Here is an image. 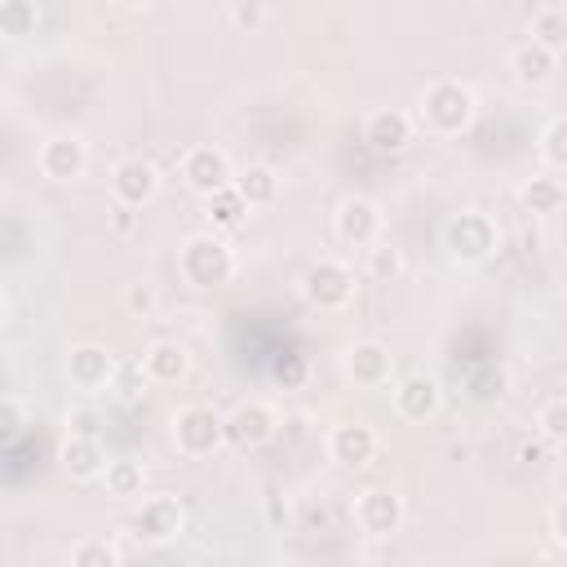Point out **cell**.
Wrapping results in <instances>:
<instances>
[{"instance_id":"6da1fadb","label":"cell","mask_w":567,"mask_h":567,"mask_svg":"<svg viewBox=\"0 0 567 567\" xmlns=\"http://www.w3.org/2000/svg\"><path fill=\"white\" fill-rule=\"evenodd\" d=\"M412 115H416V128H425L430 137H461L478 120V93L456 75H439L416 93Z\"/></svg>"},{"instance_id":"7a4b0ae2","label":"cell","mask_w":567,"mask_h":567,"mask_svg":"<svg viewBox=\"0 0 567 567\" xmlns=\"http://www.w3.org/2000/svg\"><path fill=\"white\" fill-rule=\"evenodd\" d=\"M239 261H235V248L226 244L221 230H195L177 244V275L182 284H190L195 292H217L235 279Z\"/></svg>"},{"instance_id":"3957f363","label":"cell","mask_w":567,"mask_h":567,"mask_svg":"<svg viewBox=\"0 0 567 567\" xmlns=\"http://www.w3.org/2000/svg\"><path fill=\"white\" fill-rule=\"evenodd\" d=\"M439 244H443L452 266H487L496 257V248H501V226L483 208H461V213H452L443 221Z\"/></svg>"},{"instance_id":"277c9868","label":"cell","mask_w":567,"mask_h":567,"mask_svg":"<svg viewBox=\"0 0 567 567\" xmlns=\"http://www.w3.org/2000/svg\"><path fill=\"white\" fill-rule=\"evenodd\" d=\"M168 443L177 447V456L186 461H208L217 456L230 439H226V412H217L213 403H182L168 416Z\"/></svg>"},{"instance_id":"5b68a950","label":"cell","mask_w":567,"mask_h":567,"mask_svg":"<svg viewBox=\"0 0 567 567\" xmlns=\"http://www.w3.org/2000/svg\"><path fill=\"white\" fill-rule=\"evenodd\" d=\"M301 297L315 306V310H346L359 292V279H354V266L341 261V257H319L301 270L297 279Z\"/></svg>"},{"instance_id":"8992f818","label":"cell","mask_w":567,"mask_h":567,"mask_svg":"<svg viewBox=\"0 0 567 567\" xmlns=\"http://www.w3.org/2000/svg\"><path fill=\"white\" fill-rule=\"evenodd\" d=\"M62 372H66V385L84 399H97L106 390H115V377H120V359L102 346V341H75L62 359Z\"/></svg>"},{"instance_id":"52a82bcc","label":"cell","mask_w":567,"mask_h":567,"mask_svg":"<svg viewBox=\"0 0 567 567\" xmlns=\"http://www.w3.org/2000/svg\"><path fill=\"white\" fill-rule=\"evenodd\" d=\"M35 173L44 182H53V186L80 182L89 173V142L80 133H71V128L40 137V146H35Z\"/></svg>"},{"instance_id":"ba28073f","label":"cell","mask_w":567,"mask_h":567,"mask_svg":"<svg viewBox=\"0 0 567 567\" xmlns=\"http://www.w3.org/2000/svg\"><path fill=\"white\" fill-rule=\"evenodd\" d=\"M350 518H354V532L368 536V540H390L403 518H408V505L394 487H363L354 492L350 501Z\"/></svg>"},{"instance_id":"9c48e42d","label":"cell","mask_w":567,"mask_h":567,"mask_svg":"<svg viewBox=\"0 0 567 567\" xmlns=\"http://www.w3.org/2000/svg\"><path fill=\"white\" fill-rule=\"evenodd\" d=\"M182 532H186V505L173 492H155V496H142L137 501V509H133V536L142 545L159 549V545H173Z\"/></svg>"},{"instance_id":"30bf717a","label":"cell","mask_w":567,"mask_h":567,"mask_svg":"<svg viewBox=\"0 0 567 567\" xmlns=\"http://www.w3.org/2000/svg\"><path fill=\"white\" fill-rule=\"evenodd\" d=\"M332 230H337L341 244H350V248H368V244L381 239V230H385V213H381V204H377L372 195L350 190V195H341L337 208H332Z\"/></svg>"},{"instance_id":"8fae6325","label":"cell","mask_w":567,"mask_h":567,"mask_svg":"<svg viewBox=\"0 0 567 567\" xmlns=\"http://www.w3.org/2000/svg\"><path fill=\"white\" fill-rule=\"evenodd\" d=\"M390 403H394L399 421L425 425L443 412V381L430 377V372H403V377L390 381Z\"/></svg>"},{"instance_id":"7c38bea8","label":"cell","mask_w":567,"mask_h":567,"mask_svg":"<svg viewBox=\"0 0 567 567\" xmlns=\"http://www.w3.org/2000/svg\"><path fill=\"white\" fill-rule=\"evenodd\" d=\"M177 173H182V182H186L199 199H208L213 190H221V186L235 182V164H230V155H226L221 146H213V142H195V146H186L182 159H177Z\"/></svg>"},{"instance_id":"4fadbf2b","label":"cell","mask_w":567,"mask_h":567,"mask_svg":"<svg viewBox=\"0 0 567 567\" xmlns=\"http://www.w3.org/2000/svg\"><path fill=\"white\" fill-rule=\"evenodd\" d=\"M341 377L359 390H381L394 381V354L385 341L377 337H363V341H350L341 350Z\"/></svg>"},{"instance_id":"5bb4252c","label":"cell","mask_w":567,"mask_h":567,"mask_svg":"<svg viewBox=\"0 0 567 567\" xmlns=\"http://www.w3.org/2000/svg\"><path fill=\"white\" fill-rule=\"evenodd\" d=\"M279 434V408L266 403V399H239L230 412H226V439L244 452H257L266 447L270 439Z\"/></svg>"},{"instance_id":"9a60e30c","label":"cell","mask_w":567,"mask_h":567,"mask_svg":"<svg viewBox=\"0 0 567 567\" xmlns=\"http://www.w3.org/2000/svg\"><path fill=\"white\" fill-rule=\"evenodd\" d=\"M159 168L146 159V155H120L115 164H111V177H106V186H111V199L115 204H133V208H146L155 195H159Z\"/></svg>"},{"instance_id":"2e32d148","label":"cell","mask_w":567,"mask_h":567,"mask_svg":"<svg viewBox=\"0 0 567 567\" xmlns=\"http://www.w3.org/2000/svg\"><path fill=\"white\" fill-rule=\"evenodd\" d=\"M106 465H111V456H106V447H102L97 434H89V430H66L62 434V443H58V470L71 483H102Z\"/></svg>"},{"instance_id":"e0dca14e","label":"cell","mask_w":567,"mask_h":567,"mask_svg":"<svg viewBox=\"0 0 567 567\" xmlns=\"http://www.w3.org/2000/svg\"><path fill=\"white\" fill-rule=\"evenodd\" d=\"M377 447H381V434H377V425H368V421H341V425H332L328 439H323L328 461L341 465V470H363L368 461H377Z\"/></svg>"},{"instance_id":"ac0fdd59","label":"cell","mask_w":567,"mask_h":567,"mask_svg":"<svg viewBox=\"0 0 567 567\" xmlns=\"http://www.w3.org/2000/svg\"><path fill=\"white\" fill-rule=\"evenodd\" d=\"M363 142L377 155H403L416 142V115L403 106H377L363 120Z\"/></svg>"},{"instance_id":"d6986e66","label":"cell","mask_w":567,"mask_h":567,"mask_svg":"<svg viewBox=\"0 0 567 567\" xmlns=\"http://www.w3.org/2000/svg\"><path fill=\"white\" fill-rule=\"evenodd\" d=\"M558 58L563 53H554L536 40H523V44L509 49V75H514L518 89H549L558 80Z\"/></svg>"},{"instance_id":"ffe728a7","label":"cell","mask_w":567,"mask_h":567,"mask_svg":"<svg viewBox=\"0 0 567 567\" xmlns=\"http://www.w3.org/2000/svg\"><path fill=\"white\" fill-rule=\"evenodd\" d=\"M518 204H523V213H532V217H554V213L567 208V182H563L554 168H540V173L523 177Z\"/></svg>"},{"instance_id":"44dd1931","label":"cell","mask_w":567,"mask_h":567,"mask_svg":"<svg viewBox=\"0 0 567 567\" xmlns=\"http://www.w3.org/2000/svg\"><path fill=\"white\" fill-rule=\"evenodd\" d=\"M142 368L151 372L155 385H182L190 377V350L182 341H173V337H159V341H151L142 350Z\"/></svg>"},{"instance_id":"7402d4cb","label":"cell","mask_w":567,"mask_h":567,"mask_svg":"<svg viewBox=\"0 0 567 567\" xmlns=\"http://www.w3.org/2000/svg\"><path fill=\"white\" fill-rule=\"evenodd\" d=\"M248 213H252V204L239 195V186L230 182V186H221V190H213L208 199H204V217H208V226L213 230H239L244 221H248Z\"/></svg>"},{"instance_id":"603a6c76","label":"cell","mask_w":567,"mask_h":567,"mask_svg":"<svg viewBox=\"0 0 567 567\" xmlns=\"http://www.w3.org/2000/svg\"><path fill=\"white\" fill-rule=\"evenodd\" d=\"M102 487L115 501H142L146 496V465L133 461V456H111V465L102 474Z\"/></svg>"},{"instance_id":"cb8c5ba5","label":"cell","mask_w":567,"mask_h":567,"mask_svg":"<svg viewBox=\"0 0 567 567\" xmlns=\"http://www.w3.org/2000/svg\"><path fill=\"white\" fill-rule=\"evenodd\" d=\"M235 186H239V195H244L252 208H266V204H275V195H279V173H275V164L252 159V164L235 168Z\"/></svg>"},{"instance_id":"d4e9b609","label":"cell","mask_w":567,"mask_h":567,"mask_svg":"<svg viewBox=\"0 0 567 567\" xmlns=\"http://www.w3.org/2000/svg\"><path fill=\"white\" fill-rule=\"evenodd\" d=\"M527 40L554 49V53H567V9H549V4H536L532 9V22H527Z\"/></svg>"},{"instance_id":"484cf974","label":"cell","mask_w":567,"mask_h":567,"mask_svg":"<svg viewBox=\"0 0 567 567\" xmlns=\"http://www.w3.org/2000/svg\"><path fill=\"white\" fill-rule=\"evenodd\" d=\"M363 270H368V279H377V284H394V279L408 270L403 248H394L390 239L368 244V248H363Z\"/></svg>"},{"instance_id":"4316f807","label":"cell","mask_w":567,"mask_h":567,"mask_svg":"<svg viewBox=\"0 0 567 567\" xmlns=\"http://www.w3.org/2000/svg\"><path fill=\"white\" fill-rule=\"evenodd\" d=\"M505 390H509V372H505L501 363H474V368L465 372V394H470L474 403H496Z\"/></svg>"},{"instance_id":"83f0119b","label":"cell","mask_w":567,"mask_h":567,"mask_svg":"<svg viewBox=\"0 0 567 567\" xmlns=\"http://www.w3.org/2000/svg\"><path fill=\"white\" fill-rule=\"evenodd\" d=\"M40 27V4L35 0H0V31L4 40H27Z\"/></svg>"},{"instance_id":"f1b7e54d","label":"cell","mask_w":567,"mask_h":567,"mask_svg":"<svg viewBox=\"0 0 567 567\" xmlns=\"http://www.w3.org/2000/svg\"><path fill=\"white\" fill-rule=\"evenodd\" d=\"M536 151H540V164H545V168L567 173V115L545 120V128H540V137H536Z\"/></svg>"},{"instance_id":"f546056e","label":"cell","mask_w":567,"mask_h":567,"mask_svg":"<svg viewBox=\"0 0 567 567\" xmlns=\"http://www.w3.org/2000/svg\"><path fill=\"white\" fill-rule=\"evenodd\" d=\"M120 558H124V549L111 545L106 536H84V540H75L71 554H66L71 567H115Z\"/></svg>"},{"instance_id":"4dcf8cb0","label":"cell","mask_w":567,"mask_h":567,"mask_svg":"<svg viewBox=\"0 0 567 567\" xmlns=\"http://www.w3.org/2000/svg\"><path fill=\"white\" fill-rule=\"evenodd\" d=\"M536 434H540L545 443H567V394L545 399V403L536 408Z\"/></svg>"},{"instance_id":"1f68e13d","label":"cell","mask_w":567,"mask_h":567,"mask_svg":"<svg viewBox=\"0 0 567 567\" xmlns=\"http://www.w3.org/2000/svg\"><path fill=\"white\" fill-rule=\"evenodd\" d=\"M151 372L142 368V359H133V363H120V377H115V390H120V399L124 403H137V399H146L151 394Z\"/></svg>"},{"instance_id":"d6a6232c","label":"cell","mask_w":567,"mask_h":567,"mask_svg":"<svg viewBox=\"0 0 567 567\" xmlns=\"http://www.w3.org/2000/svg\"><path fill=\"white\" fill-rule=\"evenodd\" d=\"M261 514H266L270 532H288V527H292V501H288V487H284V483H270V487H266Z\"/></svg>"},{"instance_id":"836d02e7","label":"cell","mask_w":567,"mask_h":567,"mask_svg":"<svg viewBox=\"0 0 567 567\" xmlns=\"http://www.w3.org/2000/svg\"><path fill=\"white\" fill-rule=\"evenodd\" d=\"M124 310L137 315V319H151V315L159 310V288H155L151 279H133V284L124 288Z\"/></svg>"},{"instance_id":"e575fe53","label":"cell","mask_w":567,"mask_h":567,"mask_svg":"<svg viewBox=\"0 0 567 567\" xmlns=\"http://www.w3.org/2000/svg\"><path fill=\"white\" fill-rule=\"evenodd\" d=\"M22 430H27V403L18 394H4L0 399V439L13 443V439H22Z\"/></svg>"},{"instance_id":"d590c367","label":"cell","mask_w":567,"mask_h":567,"mask_svg":"<svg viewBox=\"0 0 567 567\" xmlns=\"http://www.w3.org/2000/svg\"><path fill=\"white\" fill-rule=\"evenodd\" d=\"M230 22H235L239 31H261V22H266V9H261V0H235V9H230Z\"/></svg>"},{"instance_id":"8d00e7d4","label":"cell","mask_w":567,"mask_h":567,"mask_svg":"<svg viewBox=\"0 0 567 567\" xmlns=\"http://www.w3.org/2000/svg\"><path fill=\"white\" fill-rule=\"evenodd\" d=\"M111 230L124 239V235H133L137 230V208L133 204H111Z\"/></svg>"},{"instance_id":"74e56055","label":"cell","mask_w":567,"mask_h":567,"mask_svg":"<svg viewBox=\"0 0 567 567\" xmlns=\"http://www.w3.org/2000/svg\"><path fill=\"white\" fill-rule=\"evenodd\" d=\"M549 536H554V545H563V549H567V496L549 509Z\"/></svg>"},{"instance_id":"f35d334b","label":"cell","mask_w":567,"mask_h":567,"mask_svg":"<svg viewBox=\"0 0 567 567\" xmlns=\"http://www.w3.org/2000/svg\"><path fill=\"white\" fill-rule=\"evenodd\" d=\"M536 4H549V9H567V0H536Z\"/></svg>"},{"instance_id":"ab89813d","label":"cell","mask_w":567,"mask_h":567,"mask_svg":"<svg viewBox=\"0 0 567 567\" xmlns=\"http://www.w3.org/2000/svg\"><path fill=\"white\" fill-rule=\"evenodd\" d=\"M111 4H124V9H137V4H146V0H111Z\"/></svg>"}]
</instances>
